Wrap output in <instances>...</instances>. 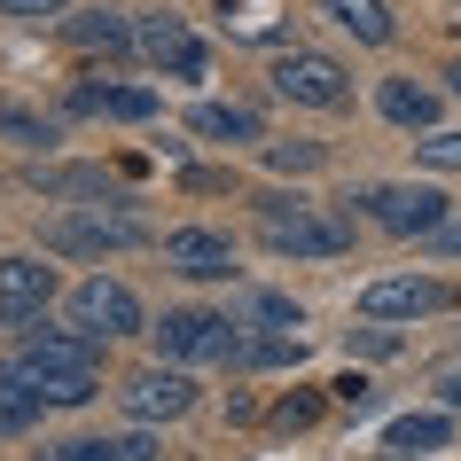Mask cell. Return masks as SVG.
Returning a JSON list of instances; mask_svg holds the SVG:
<instances>
[{
    "label": "cell",
    "mask_w": 461,
    "mask_h": 461,
    "mask_svg": "<svg viewBox=\"0 0 461 461\" xmlns=\"http://www.w3.org/2000/svg\"><path fill=\"white\" fill-rule=\"evenodd\" d=\"M8 375L24 391H40V407H86L102 391V337H86V329H48V337H32L8 360Z\"/></svg>",
    "instance_id": "obj_1"
},
{
    "label": "cell",
    "mask_w": 461,
    "mask_h": 461,
    "mask_svg": "<svg viewBox=\"0 0 461 461\" xmlns=\"http://www.w3.org/2000/svg\"><path fill=\"white\" fill-rule=\"evenodd\" d=\"M258 235H267V250H282V258H337V250L352 243V227L321 219L313 203H297V195H258Z\"/></svg>",
    "instance_id": "obj_2"
},
{
    "label": "cell",
    "mask_w": 461,
    "mask_h": 461,
    "mask_svg": "<svg viewBox=\"0 0 461 461\" xmlns=\"http://www.w3.org/2000/svg\"><path fill=\"white\" fill-rule=\"evenodd\" d=\"M149 227L133 212H102V203H78V212H55L40 227V243L48 250H71V258H102V250H133Z\"/></svg>",
    "instance_id": "obj_3"
},
{
    "label": "cell",
    "mask_w": 461,
    "mask_h": 461,
    "mask_svg": "<svg viewBox=\"0 0 461 461\" xmlns=\"http://www.w3.org/2000/svg\"><path fill=\"white\" fill-rule=\"evenodd\" d=\"M360 212L375 219L384 235H430V227L454 219V203L438 188H422V180H384V188H360Z\"/></svg>",
    "instance_id": "obj_4"
},
{
    "label": "cell",
    "mask_w": 461,
    "mask_h": 461,
    "mask_svg": "<svg viewBox=\"0 0 461 461\" xmlns=\"http://www.w3.org/2000/svg\"><path fill=\"white\" fill-rule=\"evenodd\" d=\"M63 321L71 329H86V337H141V297L125 290V282H110V274H95V282H78L71 297H63Z\"/></svg>",
    "instance_id": "obj_5"
},
{
    "label": "cell",
    "mask_w": 461,
    "mask_h": 461,
    "mask_svg": "<svg viewBox=\"0 0 461 461\" xmlns=\"http://www.w3.org/2000/svg\"><path fill=\"white\" fill-rule=\"evenodd\" d=\"M274 95L297 102V110H344L352 102V78H344L337 55H313V48H290L274 63Z\"/></svg>",
    "instance_id": "obj_6"
},
{
    "label": "cell",
    "mask_w": 461,
    "mask_h": 461,
    "mask_svg": "<svg viewBox=\"0 0 461 461\" xmlns=\"http://www.w3.org/2000/svg\"><path fill=\"white\" fill-rule=\"evenodd\" d=\"M149 337H157L165 360H243L235 321H227V313H195V305H188V313H165Z\"/></svg>",
    "instance_id": "obj_7"
},
{
    "label": "cell",
    "mask_w": 461,
    "mask_h": 461,
    "mask_svg": "<svg viewBox=\"0 0 461 461\" xmlns=\"http://www.w3.org/2000/svg\"><path fill=\"white\" fill-rule=\"evenodd\" d=\"M48 297H55V267H40V258H0V337L32 329V321L48 313Z\"/></svg>",
    "instance_id": "obj_8"
},
{
    "label": "cell",
    "mask_w": 461,
    "mask_h": 461,
    "mask_svg": "<svg viewBox=\"0 0 461 461\" xmlns=\"http://www.w3.org/2000/svg\"><path fill=\"white\" fill-rule=\"evenodd\" d=\"M118 399H125V414H133V422H180V414L195 407V384L180 375V367H141Z\"/></svg>",
    "instance_id": "obj_9"
},
{
    "label": "cell",
    "mask_w": 461,
    "mask_h": 461,
    "mask_svg": "<svg viewBox=\"0 0 461 461\" xmlns=\"http://www.w3.org/2000/svg\"><path fill=\"white\" fill-rule=\"evenodd\" d=\"M133 40H141V55L157 63V71H172V78H203V40H195L180 16H165V8H157V16H141V24H133Z\"/></svg>",
    "instance_id": "obj_10"
},
{
    "label": "cell",
    "mask_w": 461,
    "mask_h": 461,
    "mask_svg": "<svg viewBox=\"0 0 461 461\" xmlns=\"http://www.w3.org/2000/svg\"><path fill=\"white\" fill-rule=\"evenodd\" d=\"M165 267L188 274V282H227V274H235V243L212 235V227H172L165 235Z\"/></svg>",
    "instance_id": "obj_11"
},
{
    "label": "cell",
    "mask_w": 461,
    "mask_h": 461,
    "mask_svg": "<svg viewBox=\"0 0 461 461\" xmlns=\"http://www.w3.org/2000/svg\"><path fill=\"white\" fill-rule=\"evenodd\" d=\"M446 305V282H430V274H391V282H367L360 313L367 321H422Z\"/></svg>",
    "instance_id": "obj_12"
},
{
    "label": "cell",
    "mask_w": 461,
    "mask_h": 461,
    "mask_svg": "<svg viewBox=\"0 0 461 461\" xmlns=\"http://www.w3.org/2000/svg\"><path fill=\"white\" fill-rule=\"evenodd\" d=\"M63 40H71L78 55H125V48H141L133 24L110 16V8H71V16H63Z\"/></svg>",
    "instance_id": "obj_13"
},
{
    "label": "cell",
    "mask_w": 461,
    "mask_h": 461,
    "mask_svg": "<svg viewBox=\"0 0 461 461\" xmlns=\"http://www.w3.org/2000/svg\"><path fill=\"white\" fill-rule=\"evenodd\" d=\"M78 118H118V125H141L157 118V86H78L71 95Z\"/></svg>",
    "instance_id": "obj_14"
},
{
    "label": "cell",
    "mask_w": 461,
    "mask_h": 461,
    "mask_svg": "<svg viewBox=\"0 0 461 461\" xmlns=\"http://www.w3.org/2000/svg\"><path fill=\"white\" fill-rule=\"evenodd\" d=\"M375 110H384L391 125H407V133H430L438 125V95L414 86V78H384V86H375Z\"/></svg>",
    "instance_id": "obj_15"
},
{
    "label": "cell",
    "mask_w": 461,
    "mask_h": 461,
    "mask_svg": "<svg viewBox=\"0 0 461 461\" xmlns=\"http://www.w3.org/2000/svg\"><path fill=\"white\" fill-rule=\"evenodd\" d=\"M188 133L195 141H258V110H243V102H195Z\"/></svg>",
    "instance_id": "obj_16"
},
{
    "label": "cell",
    "mask_w": 461,
    "mask_h": 461,
    "mask_svg": "<svg viewBox=\"0 0 461 461\" xmlns=\"http://www.w3.org/2000/svg\"><path fill=\"white\" fill-rule=\"evenodd\" d=\"M321 16H329L337 32H352V40H367V48L391 40V8L384 0H321Z\"/></svg>",
    "instance_id": "obj_17"
},
{
    "label": "cell",
    "mask_w": 461,
    "mask_h": 461,
    "mask_svg": "<svg viewBox=\"0 0 461 461\" xmlns=\"http://www.w3.org/2000/svg\"><path fill=\"white\" fill-rule=\"evenodd\" d=\"M446 438H454V414L422 407V414H399V422H391V454H438Z\"/></svg>",
    "instance_id": "obj_18"
},
{
    "label": "cell",
    "mask_w": 461,
    "mask_h": 461,
    "mask_svg": "<svg viewBox=\"0 0 461 461\" xmlns=\"http://www.w3.org/2000/svg\"><path fill=\"white\" fill-rule=\"evenodd\" d=\"M282 8L290 0H219V24L235 32V40H274L282 32Z\"/></svg>",
    "instance_id": "obj_19"
},
{
    "label": "cell",
    "mask_w": 461,
    "mask_h": 461,
    "mask_svg": "<svg viewBox=\"0 0 461 461\" xmlns=\"http://www.w3.org/2000/svg\"><path fill=\"white\" fill-rule=\"evenodd\" d=\"M63 461H157V446H149V422H141V430H125V438H71Z\"/></svg>",
    "instance_id": "obj_20"
},
{
    "label": "cell",
    "mask_w": 461,
    "mask_h": 461,
    "mask_svg": "<svg viewBox=\"0 0 461 461\" xmlns=\"http://www.w3.org/2000/svg\"><path fill=\"white\" fill-rule=\"evenodd\" d=\"M0 141H16V149H55V118H32V110H0Z\"/></svg>",
    "instance_id": "obj_21"
},
{
    "label": "cell",
    "mask_w": 461,
    "mask_h": 461,
    "mask_svg": "<svg viewBox=\"0 0 461 461\" xmlns=\"http://www.w3.org/2000/svg\"><path fill=\"white\" fill-rule=\"evenodd\" d=\"M32 414H40V391H24L16 375H0V438L32 430Z\"/></svg>",
    "instance_id": "obj_22"
},
{
    "label": "cell",
    "mask_w": 461,
    "mask_h": 461,
    "mask_svg": "<svg viewBox=\"0 0 461 461\" xmlns=\"http://www.w3.org/2000/svg\"><path fill=\"white\" fill-rule=\"evenodd\" d=\"M48 195H102V203H110V172H95V165L48 172Z\"/></svg>",
    "instance_id": "obj_23"
},
{
    "label": "cell",
    "mask_w": 461,
    "mask_h": 461,
    "mask_svg": "<svg viewBox=\"0 0 461 461\" xmlns=\"http://www.w3.org/2000/svg\"><path fill=\"white\" fill-rule=\"evenodd\" d=\"M414 157H422L430 172H461V125H454V133H438V125H430V133L414 141Z\"/></svg>",
    "instance_id": "obj_24"
},
{
    "label": "cell",
    "mask_w": 461,
    "mask_h": 461,
    "mask_svg": "<svg viewBox=\"0 0 461 461\" xmlns=\"http://www.w3.org/2000/svg\"><path fill=\"white\" fill-rule=\"evenodd\" d=\"M267 165L274 172H321V149L313 141H267Z\"/></svg>",
    "instance_id": "obj_25"
},
{
    "label": "cell",
    "mask_w": 461,
    "mask_h": 461,
    "mask_svg": "<svg viewBox=\"0 0 461 461\" xmlns=\"http://www.w3.org/2000/svg\"><path fill=\"white\" fill-rule=\"evenodd\" d=\"M0 16H16V24H63L71 0H0Z\"/></svg>",
    "instance_id": "obj_26"
},
{
    "label": "cell",
    "mask_w": 461,
    "mask_h": 461,
    "mask_svg": "<svg viewBox=\"0 0 461 461\" xmlns=\"http://www.w3.org/2000/svg\"><path fill=\"white\" fill-rule=\"evenodd\" d=\"M250 313L267 321V329H297V321H305V313H297V305H290V297H258Z\"/></svg>",
    "instance_id": "obj_27"
},
{
    "label": "cell",
    "mask_w": 461,
    "mask_h": 461,
    "mask_svg": "<svg viewBox=\"0 0 461 461\" xmlns=\"http://www.w3.org/2000/svg\"><path fill=\"white\" fill-rule=\"evenodd\" d=\"M313 399H282V407H274V430H305V422H313Z\"/></svg>",
    "instance_id": "obj_28"
},
{
    "label": "cell",
    "mask_w": 461,
    "mask_h": 461,
    "mask_svg": "<svg viewBox=\"0 0 461 461\" xmlns=\"http://www.w3.org/2000/svg\"><path fill=\"white\" fill-rule=\"evenodd\" d=\"M422 243H430L438 258H461V219H446V227H430V235H422Z\"/></svg>",
    "instance_id": "obj_29"
},
{
    "label": "cell",
    "mask_w": 461,
    "mask_h": 461,
    "mask_svg": "<svg viewBox=\"0 0 461 461\" xmlns=\"http://www.w3.org/2000/svg\"><path fill=\"white\" fill-rule=\"evenodd\" d=\"M352 344H360V352H375V360H384V352H399V329H360V337H352Z\"/></svg>",
    "instance_id": "obj_30"
},
{
    "label": "cell",
    "mask_w": 461,
    "mask_h": 461,
    "mask_svg": "<svg viewBox=\"0 0 461 461\" xmlns=\"http://www.w3.org/2000/svg\"><path fill=\"white\" fill-rule=\"evenodd\" d=\"M337 407H352V414L367 407V384H360V375H344V384H337Z\"/></svg>",
    "instance_id": "obj_31"
},
{
    "label": "cell",
    "mask_w": 461,
    "mask_h": 461,
    "mask_svg": "<svg viewBox=\"0 0 461 461\" xmlns=\"http://www.w3.org/2000/svg\"><path fill=\"white\" fill-rule=\"evenodd\" d=\"M438 399H446V407H461V367H446V375H438Z\"/></svg>",
    "instance_id": "obj_32"
},
{
    "label": "cell",
    "mask_w": 461,
    "mask_h": 461,
    "mask_svg": "<svg viewBox=\"0 0 461 461\" xmlns=\"http://www.w3.org/2000/svg\"><path fill=\"white\" fill-rule=\"evenodd\" d=\"M446 78H454V95H461V63H454V71H446Z\"/></svg>",
    "instance_id": "obj_33"
},
{
    "label": "cell",
    "mask_w": 461,
    "mask_h": 461,
    "mask_svg": "<svg viewBox=\"0 0 461 461\" xmlns=\"http://www.w3.org/2000/svg\"><path fill=\"white\" fill-rule=\"evenodd\" d=\"M384 461H422V454H384Z\"/></svg>",
    "instance_id": "obj_34"
}]
</instances>
